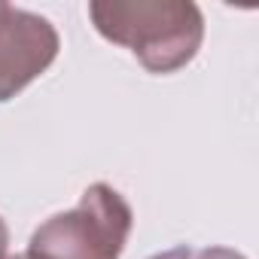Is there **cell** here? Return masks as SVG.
<instances>
[{"label": "cell", "instance_id": "obj_4", "mask_svg": "<svg viewBox=\"0 0 259 259\" xmlns=\"http://www.w3.org/2000/svg\"><path fill=\"white\" fill-rule=\"evenodd\" d=\"M150 259H247L244 253L232 250V247H171V250H162Z\"/></svg>", "mask_w": 259, "mask_h": 259}, {"label": "cell", "instance_id": "obj_5", "mask_svg": "<svg viewBox=\"0 0 259 259\" xmlns=\"http://www.w3.org/2000/svg\"><path fill=\"white\" fill-rule=\"evenodd\" d=\"M7 247H10V226L0 217V259H7Z\"/></svg>", "mask_w": 259, "mask_h": 259}, {"label": "cell", "instance_id": "obj_6", "mask_svg": "<svg viewBox=\"0 0 259 259\" xmlns=\"http://www.w3.org/2000/svg\"><path fill=\"white\" fill-rule=\"evenodd\" d=\"M7 259H28V256H25V253H19V256H7Z\"/></svg>", "mask_w": 259, "mask_h": 259}, {"label": "cell", "instance_id": "obj_1", "mask_svg": "<svg viewBox=\"0 0 259 259\" xmlns=\"http://www.w3.org/2000/svg\"><path fill=\"white\" fill-rule=\"evenodd\" d=\"M95 31L132 49L150 73L186 67L204 40V16L192 0H92Z\"/></svg>", "mask_w": 259, "mask_h": 259}, {"label": "cell", "instance_id": "obj_3", "mask_svg": "<svg viewBox=\"0 0 259 259\" xmlns=\"http://www.w3.org/2000/svg\"><path fill=\"white\" fill-rule=\"evenodd\" d=\"M61 49L55 25L0 0V104L31 85Z\"/></svg>", "mask_w": 259, "mask_h": 259}, {"label": "cell", "instance_id": "obj_2", "mask_svg": "<svg viewBox=\"0 0 259 259\" xmlns=\"http://www.w3.org/2000/svg\"><path fill=\"white\" fill-rule=\"evenodd\" d=\"M132 204L107 183H92L73 210L49 217L28 241V259H119L132 235Z\"/></svg>", "mask_w": 259, "mask_h": 259}]
</instances>
